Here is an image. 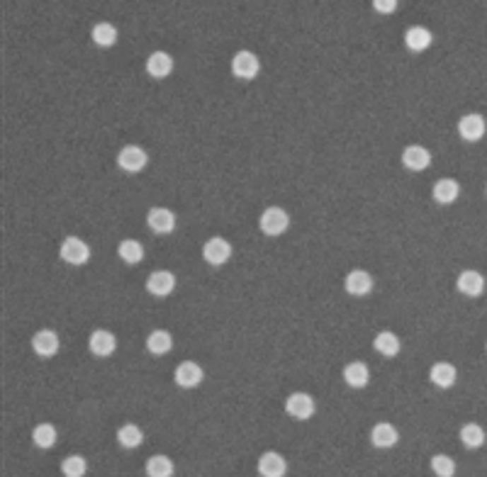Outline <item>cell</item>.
<instances>
[{"instance_id": "9", "label": "cell", "mask_w": 487, "mask_h": 477, "mask_svg": "<svg viewBox=\"0 0 487 477\" xmlns=\"http://www.w3.org/2000/svg\"><path fill=\"white\" fill-rule=\"evenodd\" d=\"M32 348L40 358H52V355L59 353L61 348V341H59V334L52 331V329H42L32 336Z\"/></svg>"}, {"instance_id": "20", "label": "cell", "mask_w": 487, "mask_h": 477, "mask_svg": "<svg viewBox=\"0 0 487 477\" xmlns=\"http://www.w3.org/2000/svg\"><path fill=\"white\" fill-rule=\"evenodd\" d=\"M344 380H346L348 387H356V390H360V387H365L370 382V370L365 363H360V360H353V363H348L346 368H344Z\"/></svg>"}, {"instance_id": "29", "label": "cell", "mask_w": 487, "mask_h": 477, "mask_svg": "<svg viewBox=\"0 0 487 477\" xmlns=\"http://www.w3.org/2000/svg\"><path fill=\"white\" fill-rule=\"evenodd\" d=\"M57 429H54L52 424H40L35 426V431H32V441H35L37 448H45V451H49V448L57 446Z\"/></svg>"}, {"instance_id": "22", "label": "cell", "mask_w": 487, "mask_h": 477, "mask_svg": "<svg viewBox=\"0 0 487 477\" xmlns=\"http://www.w3.org/2000/svg\"><path fill=\"white\" fill-rule=\"evenodd\" d=\"M173 71V59L166 52H154L146 59V73L154 76V78H166Z\"/></svg>"}, {"instance_id": "30", "label": "cell", "mask_w": 487, "mask_h": 477, "mask_svg": "<svg viewBox=\"0 0 487 477\" xmlns=\"http://www.w3.org/2000/svg\"><path fill=\"white\" fill-rule=\"evenodd\" d=\"M461 441L465 448H480L485 443V429L480 424H465L461 429Z\"/></svg>"}, {"instance_id": "19", "label": "cell", "mask_w": 487, "mask_h": 477, "mask_svg": "<svg viewBox=\"0 0 487 477\" xmlns=\"http://www.w3.org/2000/svg\"><path fill=\"white\" fill-rule=\"evenodd\" d=\"M431 195H434V200L439 202V205H451V202L458 200V195H461V185L453 178H441L434 183Z\"/></svg>"}, {"instance_id": "14", "label": "cell", "mask_w": 487, "mask_h": 477, "mask_svg": "<svg viewBox=\"0 0 487 477\" xmlns=\"http://www.w3.org/2000/svg\"><path fill=\"white\" fill-rule=\"evenodd\" d=\"M458 293H463L465 298H480L485 293V278L478 271H463L456 281Z\"/></svg>"}, {"instance_id": "2", "label": "cell", "mask_w": 487, "mask_h": 477, "mask_svg": "<svg viewBox=\"0 0 487 477\" xmlns=\"http://www.w3.org/2000/svg\"><path fill=\"white\" fill-rule=\"evenodd\" d=\"M59 256H61V261H66L69 266H83V263L90 261V249L83 239L66 237L61 249H59Z\"/></svg>"}, {"instance_id": "23", "label": "cell", "mask_w": 487, "mask_h": 477, "mask_svg": "<svg viewBox=\"0 0 487 477\" xmlns=\"http://www.w3.org/2000/svg\"><path fill=\"white\" fill-rule=\"evenodd\" d=\"M171 348H173V336L166 329H156V331H151L146 336V351L151 355H166Z\"/></svg>"}, {"instance_id": "1", "label": "cell", "mask_w": 487, "mask_h": 477, "mask_svg": "<svg viewBox=\"0 0 487 477\" xmlns=\"http://www.w3.org/2000/svg\"><path fill=\"white\" fill-rule=\"evenodd\" d=\"M259 227H261V232L268 234V237H281V234L290 227V217L283 207H268L259 219Z\"/></svg>"}, {"instance_id": "16", "label": "cell", "mask_w": 487, "mask_h": 477, "mask_svg": "<svg viewBox=\"0 0 487 477\" xmlns=\"http://www.w3.org/2000/svg\"><path fill=\"white\" fill-rule=\"evenodd\" d=\"M346 293L353 295V298H365V295L373 290V278H370L368 271H351L346 276Z\"/></svg>"}, {"instance_id": "11", "label": "cell", "mask_w": 487, "mask_h": 477, "mask_svg": "<svg viewBox=\"0 0 487 477\" xmlns=\"http://www.w3.org/2000/svg\"><path fill=\"white\" fill-rule=\"evenodd\" d=\"M176 290V276L171 271H154L146 281V293L154 298H168Z\"/></svg>"}, {"instance_id": "3", "label": "cell", "mask_w": 487, "mask_h": 477, "mask_svg": "<svg viewBox=\"0 0 487 477\" xmlns=\"http://www.w3.org/2000/svg\"><path fill=\"white\" fill-rule=\"evenodd\" d=\"M261 71V61L254 52H237L232 59V73L242 81H254Z\"/></svg>"}, {"instance_id": "27", "label": "cell", "mask_w": 487, "mask_h": 477, "mask_svg": "<svg viewBox=\"0 0 487 477\" xmlns=\"http://www.w3.org/2000/svg\"><path fill=\"white\" fill-rule=\"evenodd\" d=\"M146 475L149 477H173L176 473V465H173L171 458L166 456H151L146 460Z\"/></svg>"}, {"instance_id": "12", "label": "cell", "mask_w": 487, "mask_h": 477, "mask_svg": "<svg viewBox=\"0 0 487 477\" xmlns=\"http://www.w3.org/2000/svg\"><path fill=\"white\" fill-rule=\"evenodd\" d=\"M146 224L156 234H171L176 229V215L166 207H151L149 215H146Z\"/></svg>"}, {"instance_id": "31", "label": "cell", "mask_w": 487, "mask_h": 477, "mask_svg": "<svg viewBox=\"0 0 487 477\" xmlns=\"http://www.w3.org/2000/svg\"><path fill=\"white\" fill-rule=\"evenodd\" d=\"M61 473L64 477H83L88 473V463L83 456H69L61 460Z\"/></svg>"}, {"instance_id": "13", "label": "cell", "mask_w": 487, "mask_h": 477, "mask_svg": "<svg viewBox=\"0 0 487 477\" xmlns=\"http://www.w3.org/2000/svg\"><path fill=\"white\" fill-rule=\"evenodd\" d=\"M288 473V463L281 453L276 451H266L259 458V475L261 477H286Z\"/></svg>"}, {"instance_id": "10", "label": "cell", "mask_w": 487, "mask_h": 477, "mask_svg": "<svg viewBox=\"0 0 487 477\" xmlns=\"http://www.w3.org/2000/svg\"><path fill=\"white\" fill-rule=\"evenodd\" d=\"M173 377H176V385L183 387V390H193V387H198L202 382V377H205V372L195 360H183V363L178 365L176 372H173Z\"/></svg>"}, {"instance_id": "25", "label": "cell", "mask_w": 487, "mask_h": 477, "mask_svg": "<svg viewBox=\"0 0 487 477\" xmlns=\"http://www.w3.org/2000/svg\"><path fill=\"white\" fill-rule=\"evenodd\" d=\"M117 256L127 263V266H136V263L144 259V246L136 239H122L117 246Z\"/></svg>"}, {"instance_id": "5", "label": "cell", "mask_w": 487, "mask_h": 477, "mask_svg": "<svg viewBox=\"0 0 487 477\" xmlns=\"http://www.w3.org/2000/svg\"><path fill=\"white\" fill-rule=\"evenodd\" d=\"M146 163H149V156H146V151L141 149V146H136V144L124 146V149L117 153V166L122 168V171H127V173L144 171Z\"/></svg>"}, {"instance_id": "4", "label": "cell", "mask_w": 487, "mask_h": 477, "mask_svg": "<svg viewBox=\"0 0 487 477\" xmlns=\"http://www.w3.org/2000/svg\"><path fill=\"white\" fill-rule=\"evenodd\" d=\"M232 244L222 237H212L205 241L202 246V259H205L210 266H224L229 259H232Z\"/></svg>"}, {"instance_id": "15", "label": "cell", "mask_w": 487, "mask_h": 477, "mask_svg": "<svg viewBox=\"0 0 487 477\" xmlns=\"http://www.w3.org/2000/svg\"><path fill=\"white\" fill-rule=\"evenodd\" d=\"M402 163L409 171H426L431 166V151L426 146L412 144L402 151Z\"/></svg>"}, {"instance_id": "34", "label": "cell", "mask_w": 487, "mask_h": 477, "mask_svg": "<svg viewBox=\"0 0 487 477\" xmlns=\"http://www.w3.org/2000/svg\"><path fill=\"white\" fill-rule=\"evenodd\" d=\"M485 193H487V188H485Z\"/></svg>"}, {"instance_id": "33", "label": "cell", "mask_w": 487, "mask_h": 477, "mask_svg": "<svg viewBox=\"0 0 487 477\" xmlns=\"http://www.w3.org/2000/svg\"><path fill=\"white\" fill-rule=\"evenodd\" d=\"M373 10L380 15H392L397 10V0H373Z\"/></svg>"}, {"instance_id": "28", "label": "cell", "mask_w": 487, "mask_h": 477, "mask_svg": "<svg viewBox=\"0 0 487 477\" xmlns=\"http://www.w3.org/2000/svg\"><path fill=\"white\" fill-rule=\"evenodd\" d=\"M117 441L122 448L132 451V448H139L141 443H144V431H141L136 424H124L122 429L117 431Z\"/></svg>"}, {"instance_id": "24", "label": "cell", "mask_w": 487, "mask_h": 477, "mask_svg": "<svg viewBox=\"0 0 487 477\" xmlns=\"http://www.w3.org/2000/svg\"><path fill=\"white\" fill-rule=\"evenodd\" d=\"M90 37H93V42H95L100 49H110V47H115V44H117L119 32H117V27L110 25V22H98V25L93 27Z\"/></svg>"}, {"instance_id": "8", "label": "cell", "mask_w": 487, "mask_h": 477, "mask_svg": "<svg viewBox=\"0 0 487 477\" xmlns=\"http://www.w3.org/2000/svg\"><path fill=\"white\" fill-rule=\"evenodd\" d=\"M485 131H487V122L483 114L470 112L458 119V134H461L465 141H480L485 136Z\"/></svg>"}, {"instance_id": "35", "label": "cell", "mask_w": 487, "mask_h": 477, "mask_svg": "<svg viewBox=\"0 0 487 477\" xmlns=\"http://www.w3.org/2000/svg\"><path fill=\"white\" fill-rule=\"evenodd\" d=\"M485 348H487V343H485Z\"/></svg>"}, {"instance_id": "6", "label": "cell", "mask_w": 487, "mask_h": 477, "mask_svg": "<svg viewBox=\"0 0 487 477\" xmlns=\"http://www.w3.org/2000/svg\"><path fill=\"white\" fill-rule=\"evenodd\" d=\"M315 407H317L315 399H312V394H307V392H293L286 399V412L293 416V419H298V421L312 419Z\"/></svg>"}, {"instance_id": "32", "label": "cell", "mask_w": 487, "mask_h": 477, "mask_svg": "<svg viewBox=\"0 0 487 477\" xmlns=\"http://www.w3.org/2000/svg\"><path fill=\"white\" fill-rule=\"evenodd\" d=\"M431 470H434L436 477H453L456 475V463H453V458L439 453V456L431 458Z\"/></svg>"}, {"instance_id": "26", "label": "cell", "mask_w": 487, "mask_h": 477, "mask_svg": "<svg viewBox=\"0 0 487 477\" xmlns=\"http://www.w3.org/2000/svg\"><path fill=\"white\" fill-rule=\"evenodd\" d=\"M373 348L380 355H385V358H395L399 353V338L392 331H380L373 338Z\"/></svg>"}, {"instance_id": "7", "label": "cell", "mask_w": 487, "mask_h": 477, "mask_svg": "<svg viewBox=\"0 0 487 477\" xmlns=\"http://www.w3.org/2000/svg\"><path fill=\"white\" fill-rule=\"evenodd\" d=\"M88 348L98 358H107V355H112L117 351V336L112 331H107V329H95L88 338Z\"/></svg>"}, {"instance_id": "21", "label": "cell", "mask_w": 487, "mask_h": 477, "mask_svg": "<svg viewBox=\"0 0 487 477\" xmlns=\"http://www.w3.org/2000/svg\"><path fill=\"white\" fill-rule=\"evenodd\" d=\"M456 377H458V372L451 363H434L429 370V380L434 382L436 387H441V390H448V387L456 385Z\"/></svg>"}, {"instance_id": "18", "label": "cell", "mask_w": 487, "mask_h": 477, "mask_svg": "<svg viewBox=\"0 0 487 477\" xmlns=\"http://www.w3.org/2000/svg\"><path fill=\"white\" fill-rule=\"evenodd\" d=\"M431 42H434V35H431L426 27H409L407 32H404V44H407L409 52H426V49L431 47Z\"/></svg>"}, {"instance_id": "17", "label": "cell", "mask_w": 487, "mask_h": 477, "mask_svg": "<svg viewBox=\"0 0 487 477\" xmlns=\"http://www.w3.org/2000/svg\"><path fill=\"white\" fill-rule=\"evenodd\" d=\"M370 441H373L375 448H392L399 441V431L390 424V421H380V424H375L373 431H370Z\"/></svg>"}]
</instances>
